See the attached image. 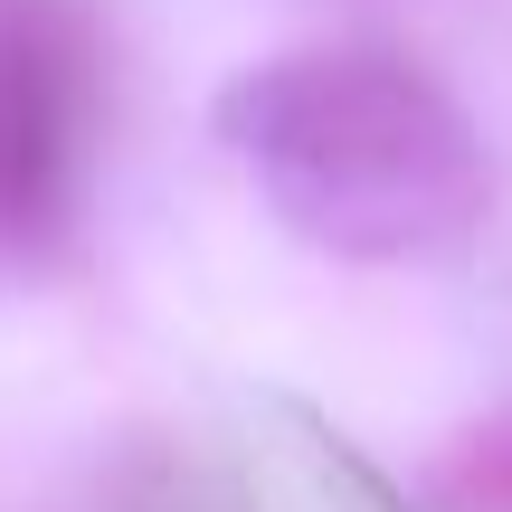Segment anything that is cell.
<instances>
[{
    "mask_svg": "<svg viewBox=\"0 0 512 512\" xmlns=\"http://www.w3.org/2000/svg\"><path fill=\"white\" fill-rule=\"evenodd\" d=\"M219 133L313 247L370 266L456 247L494 200L465 105L399 48H285L219 95Z\"/></svg>",
    "mask_w": 512,
    "mask_h": 512,
    "instance_id": "1",
    "label": "cell"
},
{
    "mask_svg": "<svg viewBox=\"0 0 512 512\" xmlns=\"http://www.w3.org/2000/svg\"><path fill=\"white\" fill-rule=\"evenodd\" d=\"M456 494L475 512H512V427H494V437H475L456 456Z\"/></svg>",
    "mask_w": 512,
    "mask_h": 512,
    "instance_id": "3",
    "label": "cell"
},
{
    "mask_svg": "<svg viewBox=\"0 0 512 512\" xmlns=\"http://www.w3.org/2000/svg\"><path fill=\"white\" fill-rule=\"evenodd\" d=\"M95 19L76 0H0V247L67 228L105 105Z\"/></svg>",
    "mask_w": 512,
    "mask_h": 512,
    "instance_id": "2",
    "label": "cell"
}]
</instances>
